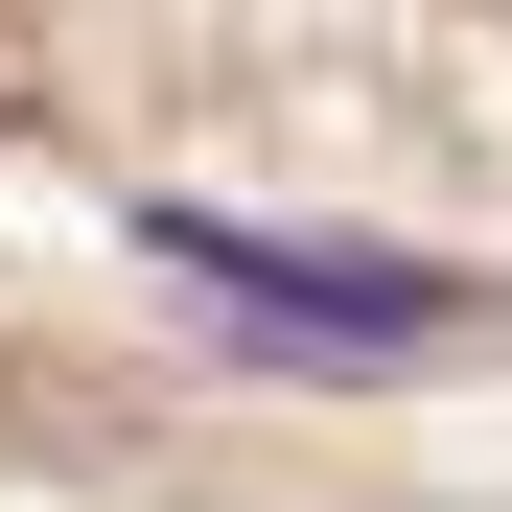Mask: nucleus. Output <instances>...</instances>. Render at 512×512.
<instances>
[{
	"mask_svg": "<svg viewBox=\"0 0 512 512\" xmlns=\"http://www.w3.org/2000/svg\"><path fill=\"white\" fill-rule=\"evenodd\" d=\"M140 256H163L187 303H233L256 350H326V373L443 350V280H419V256H326V233H233V210H140Z\"/></svg>",
	"mask_w": 512,
	"mask_h": 512,
	"instance_id": "1",
	"label": "nucleus"
}]
</instances>
